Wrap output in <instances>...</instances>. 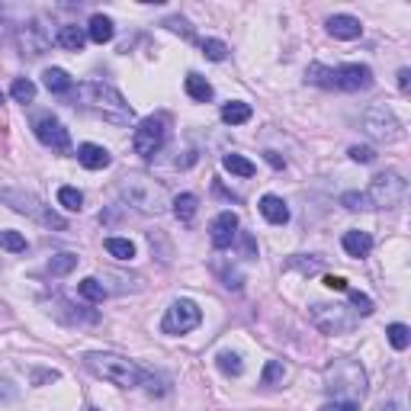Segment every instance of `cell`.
Masks as SVG:
<instances>
[{
  "label": "cell",
  "instance_id": "31",
  "mask_svg": "<svg viewBox=\"0 0 411 411\" xmlns=\"http://www.w3.org/2000/svg\"><path fill=\"white\" fill-rule=\"evenodd\" d=\"M283 379H286V366H283V360H267L263 376H260V385H280Z\"/></svg>",
  "mask_w": 411,
  "mask_h": 411
},
{
  "label": "cell",
  "instance_id": "7",
  "mask_svg": "<svg viewBox=\"0 0 411 411\" xmlns=\"http://www.w3.org/2000/svg\"><path fill=\"white\" fill-rule=\"evenodd\" d=\"M167 132H171V116H167V113H158V116H148V119H141L138 128H135V135H132L135 154H141L145 161H151L154 154L164 148Z\"/></svg>",
  "mask_w": 411,
  "mask_h": 411
},
{
  "label": "cell",
  "instance_id": "35",
  "mask_svg": "<svg viewBox=\"0 0 411 411\" xmlns=\"http://www.w3.org/2000/svg\"><path fill=\"white\" fill-rule=\"evenodd\" d=\"M203 55L209 58V61H225V58H228V45H225L222 39H206V42H203Z\"/></svg>",
  "mask_w": 411,
  "mask_h": 411
},
{
  "label": "cell",
  "instance_id": "39",
  "mask_svg": "<svg viewBox=\"0 0 411 411\" xmlns=\"http://www.w3.org/2000/svg\"><path fill=\"white\" fill-rule=\"evenodd\" d=\"M318 411H357V402H347V398H334V402L321 405Z\"/></svg>",
  "mask_w": 411,
  "mask_h": 411
},
{
  "label": "cell",
  "instance_id": "10",
  "mask_svg": "<svg viewBox=\"0 0 411 411\" xmlns=\"http://www.w3.org/2000/svg\"><path fill=\"white\" fill-rule=\"evenodd\" d=\"M363 128L370 138L376 141H395L402 135V126H398L395 113H392L385 103H372L370 109L363 113Z\"/></svg>",
  "mask_w": 411,
  "mask_h": 411
},
{
  "label": "cell",
  "instance_id": "5",
  "mask_svg": "<svg viewBox=\"0 0 411 411\" xmlns=\"http://www.w3.org/2000/svg\"><path fill=\"white\" fill-rule=\"evenodd\" d=\"M325 389L334 395H347V402H357L366 395V372L353 360H334L325 370Z\"/></svg>",
  "mask_w": 411,
  "mask_h": 411
},
{
  "label": "cell",
  "instance_id": "41",
  "mask_svg": "<svg viewBox=\"0 0 411 411\" xmlns=\"http://www.w3.org/2000/svg\"><path fill=\"white\" fill-rule=\"evenodd\" d=\"M408 81H411V71L402 68L398 71V90H408Z\"/></svg>",
  "mask_w": 411,
  "mask_h": 411
},
{
  "label": "cell",
  "instance_id": "26",
  "mask_svg": "<svg viewBox=\"0 0 411 411\" xmlns=\"http://www.w3.org/2000/svg\"><path fill=\"white\" fill-rule=\"evenodd\" d=\"M196 206H199V199L193 196V193H180V196L173 199V215H177L180 222H190V218L196 215Z\"/></svg>",
  "mask_w": 411,
  "mask_h": 411
},
{
  "label": "cell",
  "instance_id": "15",
  "mask_svg": "<svg viewBox=\"0 0 411 411\" xmlns=\"http://www.w3.org/2000/svg\"><path fill=\"white\" fill-rule=\"evenodd\" d=\"M325 26H328V32H331L334 39H344V42L363 36V26H360V19L350 16V13H334V16H328Z\"/></svg>",
  "mask_w": 411,
  "mask_h": 411
},
{
  "label": "cell",
  "instance_id": "20",
  "mask_svg": "<svg viewBox=\"0 0 411 411\" xmlns=\"http://www.w3.org/2000/svg\"><path fill=\"white\" fill-rule=\"evenodd\" d=\"M55 42L61 45V49H68V51H81L83 42H87V32H83L81 26H61L58 36H55Z\"/></svg>",
  "mask_w": 411,
  "mask_h": 411
},
{
  "label": "cell",
  "instance_id": "14",
  "mask_svg": "<svg viewBox=\"0 0 411 411\" xmlns=\"http://www.w3.org/2000/svg\"><path fill=\"white\" fill-rule=\"evenodd\" d=\"M209 238H212V244H215L218 250L231 248V241L238 238V215H235V212H231V209L218 212V215L212 218V225H209Z\"/></svg>",
  "mask_w": 411,
  "mask_h": 411
},
{
  "label": "cell",
  "instance_id": "23",
  "mask_svg": "<svg viewBox=\"0 0 411 411\" xmlns=\"http://www.w3.org/2000/svg\"><path fill=\"white\" fill-rule=\"evenodd\" d=\"M77 295H81L83 302H103L106 299V286H103L96 276H87V280L77 283Z\"/></svg>",
  "mask_w": 411,
  "mask_h": 411
},
{
  "label": "cell",
  "instance_id": "13",
  "mask_svg": "<svg viewBox=\"0 0 411 411\" xmlns=\"http://www.w3.org/2000/svg\"><path fill=\"white\" fill-rule=\"evenodd\" d=\"M16 42H19V51H23L26 58H42L45 51H49V45H51V36L39 19H29V23L19 26Z\"/></svg>",
  "mask_w": 411,
  "mask_h": 411
},
{
  "label": "cell",
  "instance_id": "19",
  "mask_svg": "<svg viewBox=\"0 0 411 411\" xmlns=\"http://www.w3.org/2000/svg\"><path fill=\"white\" fill-rule=\"evenodd\" d=\"M340 244H344V250H347L350 257H366V254L372 250V238H370V231H344Z\"/></svg>",
  "mask_w": 411,
  "mask_h": 411
},
{
  "label": "cell",
  "instance_id": "22",
  "mask_svg": "<svg viewBox=\"0 0 411 411\" xmlns=\"http://www.w3.org/2000/svg\"><path fill=\"white\" fill-rule=\"evenodd\" d=\"M42 83L51 90V93H71V90H74V81H71L68 71H61V68H49V71H45Z\"/></svg>",
  "mask_w": 411,
  "mask_h": 411
},
{
  "label": "cell",
  "instance_id": "30",
  "mask_svg": "<svg viewBox=\"0 0 411 411\" xmlns=\"http://www.w3.org/2000/svg\"><path fill=\"white\" fill-rule=\"evenodd\" d=\"M10 93H13V100H16V103H32V100H36V83H32L29 77H16L13 87H10Z\"/></svg>",
  "mask_w": 411,
  "mask_h": 411
},
{
  "label": "cell",
  "instance_id": "34",
  "mask_svg": "<svg viewBox=\"0 0 411 411\" xmlns=\"http://www.w3.org/2000/svg\"><path fill=\"white\" fill-rule=\"evenodd\" d=\"M58 203H61L64 209H71V212H81V206H83V193H81V190H74V186H61V190H58Z\"/></svg>",
  "mask_w": 411,
  "mask_h": 411
},
{
  "label": "cell",
  "instance_id": "43",
  "mask_svg": "<svg viewBox=\"0 0 411 411\" xmlns=\"http://www.w3.org/2000/svg\"><path fill=\"white\" fill-rule=\"evenodd\" d=\"M0 103H4V93H0Z\"/></svg>",
  "mask_w": 411,
  "mask_h": 411
},
{
  "label": "cell",
  "instance_id": "3",
  "mask_svg": "<svg viewBox=\"0 0 411 411\" xmlns=\"http://www.w3.org/2000/svg\"><path fill=\"white\" fill-rule=\"evenodd\" d=\"M308 83H318V87L328 90H366L372 87V71L370 64H338V68H325V64H308L305 71Z\"/></svg>",
  "mask_w": 411,
  "mask_h": 411
},
{
  "label": "cell",
  "instance_id": "6",
  "mask_svg": "<svg viewBox=\"0 0 411 411\" xmlns=\"http://www.w3.org/2000/svg\"><path fill=\"white\" fill-rule=\"evenodd\" d=\"M0 199H4L6 206H10L13 212H19V215H29V218H36L39 225H45V228H58V231H64L68 228V222H64L61 215H58L51 206H45L39 196H32V193H26V190H0Z\"/></svg>",
  "mask_w": 411,
  "mask_h": 411
},
{
  "label": "cell",
  "instance_id": "27",
  "mask_svg": "<svg viewBox=\"0 0 411 411\" xmlns=\"http://www.w3.org/2000/svg\"><path fill=\"white\" fill-rule=\"evenodd\" d=\"M250 106L248 103H225L222 106V119L228 122V126H241V122H248L250 119Z\"/></svg>",
  "mask_w": 411,
  "mask_h": 411
},
{
  "label": "cell",
  "instance_id": "21",
  "mask_svg": "<svg viewBox=\"0 0 411 411\" xmlns=\"http://www.w3.org/2000/svg\"><path fill=\"white\" fill-rule=\"evenodd\" d=\"M183 90H186V96H190V100H196V103L212 100V83L206 81V77H199V74H186Z\"/></svg>",
  "mask_w": 411,
  "mask_h": 411
},
{
  "label": "cell",
  "instance_id": "17",
  "mask_svg": "<svg viewBox=\"0 0 411 411\" xmlns=\"http://www.w3.org/2000/svg\"><path fill=\"white\" fill-rule=\"evenodd\" d=\"M260 215L267 218L270 225H286V222H289V206L283 203L280 196H273V193H267V196L260 199Z\"/></svg>",
  "mask_w": 411,
  "mask_h": 411
},
{
  "label": "cell",
  "instance_id": "9",
  "mask_svg": "<svg viewBox=\"0 0 411 411\" xmlns=\"http://www.w3.org/2000/svg\"><path fill=\"white\" fill-rule=\"evenodd\" d=\"M312 325L325 334H347L357 328V315L347 305H328V302H315L312 305Z\"/></svg>",
  "mask_w": 411,
  "mask_h": 411
},
{
  "label": "cell",
  "instance_id": "36",
  "mask_svg": "<svg viewBox=\"0 0 411 411\" xmlns=\"http://www.w3.org/2000/svg\"><path fill=\"white\" fill-rule=\"evenodd\" d=\"M340 206H344V209H350V212H360V209H370V199H366L363 193L350 190V193H344V196H340Z\"/></svg>",
  "mask_w": 411,
  "mask_h": 411
},
{
  "label": "cell",
  "instance_id": "18",
  "mask_svg": "<svg viewBox=\"0 0 411 411\" xmlns=\"http://www.w3.org/2000/svg\"><path fill=\"white\" fill-rule=\"evenodd\" d=\"M113 36H116V26H113V19H109V16H103V13H96V16H90V26H87V39H90V42H96V45H106V42H113Z\"/></svg>",
  "mask_w": 411,
  "mask_h": 411
},
{
  "label": "cell",
  "instance_id": "38",
  "mask_svg": "<svg viewBox=\"0 0 411 411\" xmlns=\"http://www.w3.org/2000/svg\"><path fill=\"white\" fill-rule=\"evenodd\" d=\"M347 154H350V161H357V164H372V161H376V151H372L370 145H353Z\"/></svg>",
  "mask_w": 411,
  "mask_h": 411
},
{
  "label": "cell",
  "instance_id": "29",
  "mask_svg": "<svg viewBox=\"0 0 411 411\" xmlns=\"http://www.w3.org/2000/svg\"><path fill=\"white\" fill-rule=\"evenodd\" d=\"M77 267V254H71V250H64V254H55L49 260V273L51 276H64V273H71V270Z\"/></svg>",
  "mask_w": 411,
  "mask_h": 411
},
{
  "label": "cell",
  "instance_id": "44",
  "mask_svg": "<svg viewBox=\"0 0 411 411\" xmlns=\"http://www.w3.org/2000/svg\"><path fill=\"white\" fill-rule=\"evenodd\" d=\"M93 411H96V408H93Z\"/></svg>",
  "mask_w": 411,
  "mask_h": 411
},
{
  "label": "cell",
  "instance_id": "28",
  "mask_svg": "<svg viewBox=\"0 0 411 411\" xmlns=\"http://www.w3.org/2000/svg\"><path fill=\"white\" fill-rule=\"evenodd\" d=\"M103 244H106V250L116 257V260H132L135 257V244L128 241V238H106Z\"/></svg>",
  "mask_w": 411,
  "mask_h": 411
},
{
  "label": "cell",
  "instance_id": "16",
  "mask_svg": "<svg viewBox=\"0 0 411 411\" xmlns=\"http://www.w3.org/2000/svg\"><path fill=\"white\" fill-rule=\"evenodd\" d=\"M77 161H81V167H87V171H103V167L113 164V154H109L103 145L83 141V145L77 148Z\"/></svg>",
  "mask_w": 411,
  "mask_h": 411
},
{
  "label": "cell",
  "instance_id": "33",
  "mask_svg": "<svg viewBox=\"0 0 411 411\" xmlns=\"http://www.w3.org/2000/svg\"><path fill=\"white\" fill-rule=\"evenodd\" d=\"M0 248L10 250V254H23V250H26V238L19 235V231H13V228H4V231H0Z\"/></svg>",
  "mask_w": 411,
  "mask_h": 411
},
{
  "label": "cell",
  "instance_id": "42",
  "mask_svg": "<svg viewBox=\"0 0 411 411\" xmlns=\"http://www.w3.org/2000/svg\"><path fill=\"white\" fill-rule=\"evenodd\" d=\"M267 161H270L273 167H283V158H280V154H273V151H267Z\"/></svg>",
  "mask_w": 411,
  "mask_h": 411
},
{
  "label": "cell",
  "instance_id": "24",
  "mask_svg": "<svg viewBox=\"0 0 411 411\" xmlns=\"http://www.w3.org/2000/svg\"><path fill=\"white\" fill-rule=\"evenodd\" d=\"M222 167L228 173H235V177H254L257 173V167L250 164L248 158H241V154H225L222 158Z\"/></svg>",
  "mask_w": 411,
  "mask_h": 411
},
{
  "label": "cell",
  "instance_id": "40",
  "mask_svg": "<svg viewBox=\"0 0 411 411\" xmlns=\"http://www.w3.org/2000/svg\"><path fill=\"white\" fill-rule=\"evenodd\" d=\"M325 286L334 289V293H347V289H350V286H347L344 276H325Z\"/></svg>",
  "mask_w": 411,
  "mask_h": 411
},
{
  "label": "cell",
  "instance_id": "32",
  "mask_svg": "<svg viewBox=\"0 0 411 411\" xmlns=\"http://www.w3.org/2000/svg\"><path fill=\"white\" fill-rule=\"evenodd\" d=\"M385 338H389V344L395 347V350H405V347L411 344V331H408V325H389L385 328Z\"/></svg>",
  "mask_w": 411,
  "mask_h": 411
},
{
  "label": "cell",
  "instance_id": "12",
  "mask_svg": "<svg viewBox=\"0 0 411 411\" xmlns=\"http://www.w3.org/2000/svg\"><path fill=\"white\" fill-rule=\"evenodd\" d=\"M32 132H36V138L42 141L45 148H55V151H68V148H71L68 128H64L51 113L36 116V122H32Z\"/></svg>",
  "mask_w": 411,
  "mask_h": 411
},
{
  "label": "cell",
  "instance_id": "1",
  "mask_svg": "<svg viewBox=\"0 0 411 411\" xmlns=\"http://www.w3.org/2000/svg\"><path fill=\"white\" fill-rule=\"evenodd\" d=\"M77 100L87 113H93L96 119L103 122H113V126H128L135 119L132 106L126 103V96L113 87V83H103V81H83L77 83Z\"/></svg>",
  "mask_w": 411,
  "mask_h": 411
},
{
  "label": "cell",
  "instance_id": "4",
  "mask_svg": "<svg viewBox=\"0 0 411 411\" xmlns=\"http://www.w3.org/2000/svg\"><path fill=\"white\" fill-rule=\"evenodd\" d=\"M119 196L126 206H132L141 215H161L167 209V193L161 183H154L151 177H141V173H128L119 180Z\"/></svg>",
  "mask_w": 411,
  "mask_h": 411
},
{
  "label": "cell",
  "instance_id": "2",
  "mask_svg": "<svg viewBox=\"0 0 411 411\" xmlns=\"http://www.w3.org/2000/svg\"><path fill=\"white\" fill-rule=\"evenodd\" d=\"M83 366H87L93 376L106 379V382L119 385V389H135V385L151 382V372H145L138 363H135V360H126V357H119V353H100V350H93V353H87V357H83Z\"/></svg>",
  "mask_w": 411,
  "mask_h": 411
},
{
  "label": "cell",
  "instance_id": "11",
  "mask_svg": "<svg viewBox=\"0 0 411 411\" xmlns=\"http://www.w3.org/2000/svg\"><path fill=\"white\" fill-rule=\"evenodd\" d=\"M203 321V312L193 299H177L171 302V308L164 312V321H161V331L164 334H186Z\"/></svg>",
  "mask_w": 411,
  "mask_h": 411
},
{
  "label": "cell",
  "instance_id": "37",
  "mask_svg": "<svg viewBox=\"0 0 411 411\" xmlns=\"http://www.w3.org/2000/svg\"><path fill=\"white\" fill-rule=\"evenodd\" d=\"M347 293H350V302L357 308H353V312L357 315H372V299L366 293H357V289H347Z\"/></svg>",
  "mask_w": 411,
  "mask_h": 411
},
{
  "label": "cell",
  "instance_id": "25",
  "mask_svg": "<svg viewBox=\"0 0 411 411\" xmlns=\"http://www.w3.org/2000/svg\"><path fill=\"white\" fill-rule=\"evenodd\" d=\"M215 366L225 372V376H241L244 372V360L238 357V353H231V350L215 353Z\"/></svg>",
  "mask_w": 411,
  "mask_h": 411
},
{
  "label": "cell",
  "instance_id": "8",
  "mask_svg": "<svg viewBox=\"0 0 411 411\" xmlns=\"http://www.w3.org/2000/svg\"><path fill=\"white\" fill-rule=\"evenodd\" d=\"M405 193H408V183H405L402 173L395 171H385V173H376L370 183V203L376 206V209H398L405 199Z\"/></svg>",
  "mask_w": 411,
  "mask_h": 411
}]
</instances>
